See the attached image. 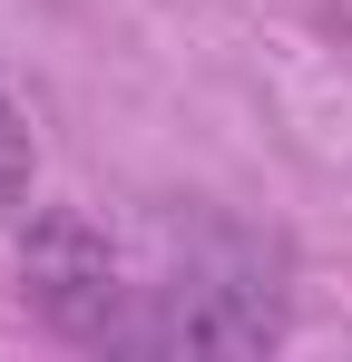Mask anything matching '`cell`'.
<instances>
[{
	"instance_id": "cell-1",
	"label": "cell",
	"mask_w": 352,
	"mask_h": 362,
	"mask_svg": "<svg viewBox=\"0 0 352 362\" xmlns=\"http://www.w3.org/2000/svg\"><path fill=\"white\" fill-rule=\"evenodd\" d=\"M30 294L59 333L108 353H264L274 343V264L264 245L206 216L98 226L49 216L30 235Z\"/></svg>"
},
{
	"instance_id": "cell-2",
	"label": "cell",
	"mask_w": 352,
	"mask_h": 362,
	"mask_svg": "<svg viewBox=\"0 0 352 362\" xmlns=\"http://www.w3.org/2000/svg\"><path fill=\"white\" fill-rule=\"evenodd\" d=\"M20 206H30V127L0 98V216H20Z\"/></svg>"
}]
</instances>
